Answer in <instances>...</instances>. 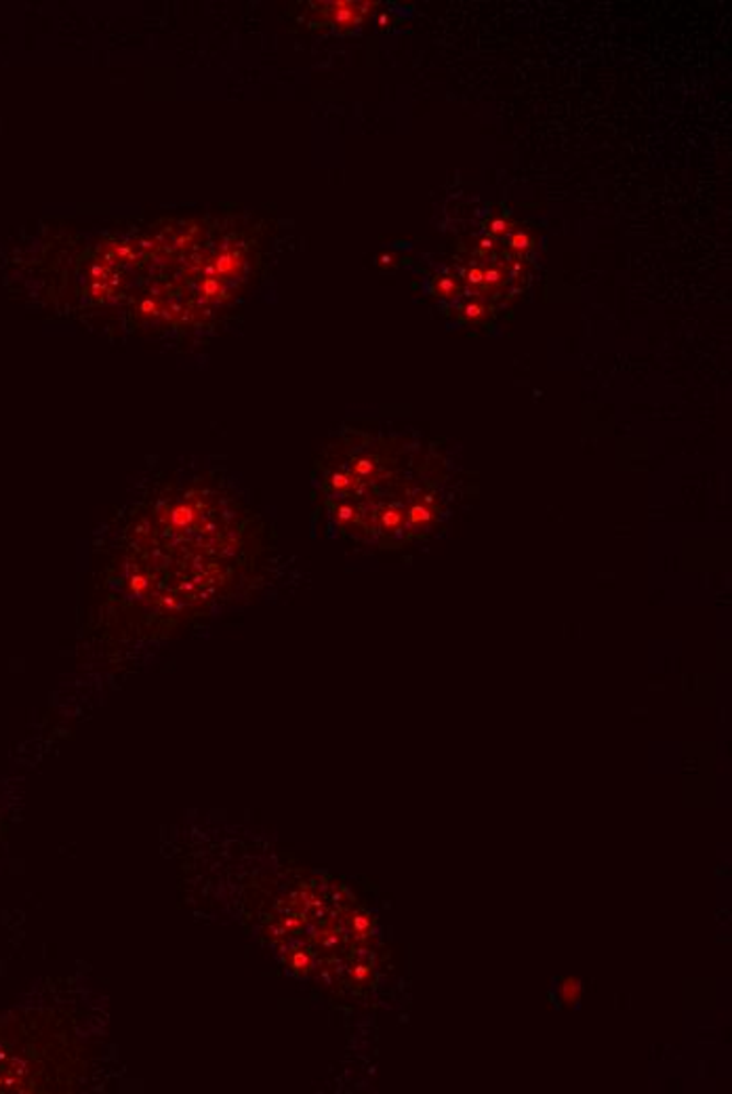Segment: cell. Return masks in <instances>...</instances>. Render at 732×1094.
<instances>
[{
  "label": "cell",
  "mask_w": 732,
  "mask_h": 1094,
  "mask_svg": "<svg viewBox=\"0 0 732 1094\" xmlns=\"http://www.w3.org/2000/svg\"><path fill=\"white\" fill-rule=\"evenodd\" d=\"M169 522L175 554H169L152 528L137 514L131 528H125L116 558L110 562V581L121 590H129L146 602L171 606L175 600H205L213 596L224 577H230L236 565V549L230 547V531L226 526L228 512L221 510L219 493L180 489L160 497Z\"/></svg>",
  "instance_id": "1"
},
{
  "label": "cell",
  "mask_w": 732,
  "mask_h": 1094,
  "mask_svg": "<svg viewBox=\"0 0 732 1094\" xmlns=\"http://www.w3.org/2000/svg\"><path fill=\"white\" fill-rule=\"evenodd\" d=\"M312 13V24L316 26L333 27L340 32H352L358 26H363L366 18L375 11V2H314L310 4Z\"/></svg>",
  "instance_id": "2"
},
{
  "label": "cell",
  "mask_w": 732,
  "mask_h": 1094,
  "mask_svg": "<svg viewBox=\"0 0 732 1094\" xmlns=\"http://www.w3.org/2000/svg\"><path fill=\"white\" fill-rule=\"evenodd\" d=\"M510 242H512L510 247H512V249H516V251H526V249L530 247V240H528V236L523 235V232H516V235H514V238H512Z\"/></svg>",
  "instance_id": "3"
}]
</instances>
